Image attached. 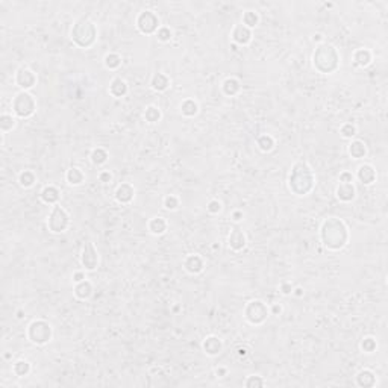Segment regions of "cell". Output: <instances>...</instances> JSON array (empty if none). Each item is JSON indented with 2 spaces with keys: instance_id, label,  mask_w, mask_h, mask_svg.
<instances>
[{
  "instance_id": "cell-1",
  "label": "cell",
  "mask_w": 388,
  "mask_h": 388,
  "mask_svg": "<svg viewBox=\"0 0 388 388\" xmlns=\"http://www.w3.org/2000/svg\"><path fill=\"white\" fill-rule=\"evenodd\" d=\"M320 240L323 246L329 250H341L347 246L350 240V231L349 226L345 220L338 217H329L322 223L320 227Z\"/></svg>"
},
{
  "instance_id": "cell-2",
  "label": "cell",
  "mask_w": 388,
  "mask_h": 388,
  "mask_svg": "<svg viewBox=\"0 0 388 388\" xmlns=\"http://www.w3.org/2000/svg\"><path fill=\"white\" fill-rule=\"evenodd\" d=\"M288 190L298 197H305L315 188V174L306 161L294 163L288 173Z\"/></svg>"
},
{
  "instance_id": "cell-3",
  "label": "cell",
  "mask_w": 388,
  "mask_h": 388,
  "mask_svg": "<svg viewBox=\"0 0 388 388\" xmlns=\"http://www.w3.org/2000/svg\"><path fill=\"white\" fill-rule=\"evenodd\" d=\"M312 65L322 75H332L341 65V56L332 44H320L312 55Z\"/></svg>"
},
{
  "instance_id": "cell-4",
  "label": "cell",
  "mask_w": 388,
  "mask_h": 388,
  "mask_svg": "<svg viewBox=\"0 0 388 388\" xmlns=\"http://www.w3.org/2000/svg\"><path fill=\"white\" fill-rule=\"evenodd\" d=\"M97 26L93 20H89L88 17H81L78 18L70 31V38L75 45H78L79 49H89L93 47L97 41Z\"/></svg>"
},
{
  "instance_id": "cell-5",
  "label": "cell",
  "mask_w": 388,
  "mask_h": 388,
  "mask_svg": "<svg viewBox=\"0 0 388 388\" xmlns=\"http://www.w3.org/2000/svg\"><path fill=\"white\" fill-rule=\"evenodd\" d=\"M37 111V100L29 91H20L12 99V112L18 119H31Z\"/></svg>"
},
{
  "instance_id": "cell-6",
  "label": "cell",
  "mask_w": 388,
  "mask_h": 388,
  "mask_svg": "<svg viewBox=\"0 0 388 388\" xmlns=\"http://www.w3.org/2000/svg\"><path fill=\"white\" fill-rule=\"evenodd\" d=\"M243 312H244V318L247 320V323L254 325V326H259V325L265 323L270 315V309H268L267 303L259 299L250 301L244 306Z\"/></svg>"
},
{
  "instance_id": "cell-7",
  "label": "cell",
  "mask_w": 388,
  "mask_h": 388,
  "mask_svg": "<svg viewBox=\"0 0 388 388\" xmlns=\"http://www.w3.org/2000/svg\"><path fill=\"white\" fill-rule=\"evenodd\" d=\"M26 335H28V338L32 341L34 345L44 346V345H47L49 341L52 340L53 329H52L49 322H45V320H34L28 326Z\"/></svg>"
},
{
  "instance_id": "cell-8",
  "label": "cell",
  "mask_w": 388,
  "mask_h": 388,
  "mask_svg": "<svg viewBox=\"0 0 388 388\" xmlns=\"http://www.w3.org/2000/svg\"><path fill=\"white\" fill-rule=\"evenodd\" d=\"M47 227L52 234H64L70 227V214L61 205H53L47 218Z\"/></svg>"
},
{
  "instance_id": "cell-9",
  "label": "cell",
  "mask_w": 388,
  "mask_h": 388,
  "mask_svg": "<svg viewBox=\"0 0 388 388\" xmlns=\"http://www.w3.org/2000/svg\"><path fill=\"white\" fill-rule=\"evenodd\" d=\"M135 25H136V29L144 35H156L158 29L161 28V25H159V17L153 11H149V9L138 14V17L135 20Z\"/></svg>"
},
{
  "instance_id": "cell-10",
  "label": "cell",
  "mask_w": 388,
  "mask_h": 388,
  "mask_svg": "<svg viewBox=\"0 0 388 388\" xmlns=\"http://www.w3.org/2000/svg\"><path fill=\"white\" fill-rule=\"evenodd\" d=\"M81 264L86 271H94L99 267V252L93 241H86L82 249Z\"/></svg>"
},
{
  "instance_id": "cell-11",
  "label": "cell",
  "mask_w": 388,
  "mask_h": 388,
  "mask_svg": "<svg viewBox=\"0 0 388 388\" xmlns=\"http://www.w3.org/2000/svg\"><path fill=\"white\" fill-rule=\"evenodd\" d=\"M14 81L21 91H29L37 85V75L28 67H20L15 73Z\"/></svg>"
},
{
  "instance_id": "cell-12",
  "label": "cell",
  "mask_w": 388,
  "mask_h": 388,
  "mask_svg": "<svg viewBox=\"0 0 388 388\" xmlns=\"http://www.w3.org/2000/svg\"><path fill=\"white\" fill-rule=\"evenodd\" d=\"M232 41L238 45H247L250 44V41H252L254 38V34H252V29H249L247 26H244L243 23H240V25H237L234 29H232Z\"/></svg>"
},
{
  "instance_id": "cell-13",
  "label": "cell",
  "mask_w": 388,
  "mask_h": 388,
  "mask_svg": "<svg viewBox=\"0 0 388 388\" xmlns=\"http://www.w3.org/2000/svg\"><path fill=\"white\" fill-rule=\"evenodd\" d=\"M202 349L208 356H217L223 350V341L217 335H210V337H207L203 340Z\"/></svg>"
},
{
  "instance_id": "cell-14",
  "label": "cell",
  "mask_w": 388,
  "mask_h": 388,
  "mask_svg": "<svg viewBox=\"0 0 388 388\" xmlns=\"http://www.w3.org/2000/svg\"><path fill=\"white\" fill-rule=\"evenodd\" d=\"M356 177L362 185H372L378 177L376 169L372 164H362V166L358 167Z\"/></svg>"
},
{
  "instance_id": "cell-15",
  "label": "cell",
  "mask_w": 388,
  "mask_h": 388,
  "mask_svg": "<svg viewBox=\"0 0 388 388\" xmlns=\"http://www.w3.org/2000/svg\"><path fill=\"white\" fill-rule=\"evenodd\" d=\"M114 197H116V200L122 205H128L133 200L135 197V188L132 184H129V182H125V184L119 185L116 193H114Z\"/></svg>"
},
{
  "instance_id": "cell-16",
  "label": "cell",
  "mask_w": 388,
  "mask_h": 388,
  "mask_svg": "<svg viewBox=\"0 0 388 388\" xmlns=\"http://www.w3.org/2000/svg\"><path fill=\"white\" fill-rule=\"evenodd\" d=\"M335 194H337V199L340 202H345V203H349L352 200H355L356 197V188L353 184H338L337 190H335Z\"/></svg>"
},
{
  "instance_id": "cell-17",
  "label": "cell",
  "mask_w": 388,
  "mask_h": 388,
  "mask_svg": "<svg viewBox=\"0 0 388 388\" xmlns=\"http://www.w3.org/2000/svg\"><path fill=\"white\" fill-rule=\"evenodd\" d=\"M129 86L128 82L122 78H114L109 84V94L116 99H122L128 94Z\"/></svg>"
},
{
  "instance_id": "cell-18",
  "label": "cell",
  "mask_w": 388,
  "mask_h": 388,
  "mask_svg": "<svg viewBox=\"0 0 388 388\" xmlns=\"http://www.w3.org/2000/svg\"><path fill=\"white\" fill-rule=\"evenodd\" d=\"M184 268L190 273V275H199L205 268V262L202 257L199 255H188L184 261Z\"/></svg>"
},
{
  "instance_id": "cell-19",
  "label": "cell",
  "mask_w": 388,
  "mask_h": 388,
  "mask_svg": "<svg viewBox=\"0 0 388 388\" xmlns=\"http://www.w3.org/2000/svg\"><path fill=\"white\" fill-rule=\"evenodd\" d=\"M227 244H229V247L234 252H240V250H243L247 244L246 234L241 229H234L229 235V240H227Z\"/></svg>"
},
{
  "instance_id": "cell-20",
  "label": "cell",
  "mask_w": 388,
  "mask_h": 388,
  "mask_svg": "<svg viewBox=\"0 0 388 388\" xmlns=\"http://www.w3.org/2000/svg\"><path fill=\"white\" fill-rule=\"evenodd\" d=\"M221 91L227 97H235L241 91V82L237 78H226L221 84Z\"/></svg>"
},
{
  "instance_id": "cell-21",
  "label": "cell",
  "mask_w": 388,
  "mask_h": 388,
  "mask_svg": "<svg viewBox=\"0 0 388 388\" xmlns=\"http://www.w3.org/2000/svg\"><path fill=\"white\" fill-rule=\"evenodd\" d=\"M170 84H172V81L166 73H155L150 81V88L153 91H156V93H164V91L169 89Z\"/></svg>"
},
{
  "instance_id": "cell-22",
  "label": "cell",
  "mask_w": 388,
  "mask_h": 388,
  "mask_svg": "<svg viewBox=\"0 0 388 388\" xmlns=\"http://www.w3.org/2000/svg\"><path fill=\"white\" fill-rule=\"evenodd\" d=\"M147 227H149V232H150L152 235L159 237V235H164V234L167 232L169 223H167V220H166L164 217H153V218L149 220Z\"/></svg>"
},
{
  "instance_id": "cell-23",
  "label": "cell",
  "mask_w": 388,
  "mask_h": 388,
  "mask_svg": "<svg viewBox=\"0 0 388 388\" xmlns=\"http://www.w3.org/2000/svg\"><path fill=\"white\" fill-rule=\"evenodd\" d=\"M40 197L44 203H47V205H58V202L61 199V191L55 185H45L41 190Z\"/></svg>"
},
{
  "instance_id": "cell-24",
  "label": "cell",
  "mask_w": 388,
  "mask_h": 388,
  "mask_svg": "<svg viewBox=\"0 0 388 388\" xmlns=\"http://www.w3.org/2000/svg\"><path fill=\"white\" fill-rule=\"evenodd\" d=\"M93 291H94L93 284H91L88 279L75 284V288H73V293H75V296H76L79 301H86V299H89L91 296H93Z\"/></svg>"
},
{
  "instance_id": "cell-25",
  "label": "cell",
  "mask_w": 388,
  "mask_h": 388,
  "mask_svg": "<svg viewBox=\"0 0 388 388\" xmlns=\"http://www.w3.org/2000/svg\"><path fill=\"white\" fill-rule=\"evenodd\" d=\"M356 385L361 388H372L376 385V375L370 369H362L356 375Z\"/></svg>"
},
{
  "instance_id": "cell-26",
  "label": "cell",
  "mask_w": 388,
  "mask_h": 388,
  "mask_svg": "<svg viewBox=\"0 0 388 388\" xmlns=\"http://www.w3.org/2000/svg\"><path fill=\"white\" fill-rule=\"evenodd\" d=\"M372 61H373V53L366 47L358 49V50L353 52V64L356 67H361V68L369 67L372 64Z\"/></svg>"
},
{
  "instance_id": "cell-27",
  "label": "cell",
  "mask_w": 388,
  "mask_h": 388,
  "mask_svg": "<svg viewBox=\"0 0 388 388\" xmlns=\"http://www.w3.org/2000/svg\"><path fill=\"white\" fill-rule=\"evenodd\" d=\"M65 179L70 185L73 187H79L85 182V173L79 169V167H70L65 173Z\"/></svg>"
},
{
  "instance_id": "cell-28",
  "label": "cell",
  "mask_w": 388,
  "mask_h": 388,
  "mask_svg": "<svg viewBox=\"0 0 388 388\" xmlns=\"http://www.w3.org/2000/svg\"><path fill=\"white\" fill-rule=\"evenodd\" d=\"M347 150H349V155L353 159H362V158H366V155H367V146H366V143L361 141V140H352Z\"/></svg>"
},
{
  "instance_id": "cell-29",
  "label": "cell",
  "mask_w": 388,
  "mask_h": 388,
  "mask_svg": "<svg viewBox=\"0 0 388 388\" xmlns=\"http://www.w3.org/2000/svg\"><path fill=\"white\" fill-rule=\"evenodd\" d=\"M180 112L185 117H194L199 112V103L194 99H185L180 103Z\"/></svg>"
},
{
  "instance_id": "cell-30",
  "label": "cell",
  "mask_w": 388,
  "mask_h": 388,
  "mask_svg": "<svg viewBox=\"0 0 388 388\" xmlns=\"http://www.w3.org/2000/svg\"><path fill=\"white\" fill-rule=\"evenodd\" d=\"M108 158H109V155H108V152H106L103 147H96V149H93V152H91V155H89L91 163H93V166H97V167L106 164V163H108Z\"/></svg>"
},
{
  "instance_id": "cell-31",
  "label": "cell",
  "mask_w": 388,
  "mask_h": 388,
  "mask_svg": "<svg viewBox=\"0 0 388 388\" xmlns=\"http://www.w3.org/2000/svg\"><path fill=\"white\" fill-rule=\"evenodd\" d=\"M37 182V176L32 170H23L18 174V184L23 188H32Z\"/></svg>"
},
{
  "instance_id": "cell-32",
  "label": "cell",
  "mask_w": 388,
  "mask_h": 388,
  "mask_svg": "<svg viewBox=\"0 0 388 388\" xmlns=\"http://www.w3.org/2000/svg\"><path fill=\"white\" fill-rule=\"evenodd\" d=\"M257 146L261 152L267 153V152H271L273 149H275V138H273L271 135L268 133H262L258 136V140H257Z\"/></svg>"
},
{
  "instance_id": "cell-33",
  "label": "cell",
  "mask_w": 388,
  "mask_h": 388,
  "mask_svg": "<svg viewBox=\"0 0 388 388\" xmlns=\"http://www.w3.org/2000/svg\"><path fill=\"white\" fill-rule=\"evenodd\" d=\"M31 370H32L31 362L26 361V359H20V361H17V362L14 364V367H12L14 375L18 376V378H25V376H28V375L31 373Z\"/></svg>"
},
{
  "instance_id": "cell-34",
  "label": "cell",
  "mask_w": 388,
  "mask_h": 388,
  "mask_svg": "<svg viewBox=\"0 0 388 388\" xmlns=\"http://www.w3.org/2000/svg\"><path fill=\"white\" fill-rule=\"evenodd\" d=\"M103 64L108 70H117V68L122 65V56L119 53H106L105 58H103Z\"/></svg>"
},
{
  "instance_id": "cell-35",
  "label": "cell",
  "mask_w": 388,
  "mask_h": 388,
  "mask_svg": "<svg viewBox=\"0 0 388 388\" xmlns=\"http://www.w3.org/2000/svg\"><path fill=\"white\" fill-rule=\"evenodd\" d=\"M144 119H146V122H149V123H158L159 120L163 119V112H161V109H159L158 106L150 105V106H147L146 111H144Z\"/></svg>"
},
{
  "instance_id": "cell-36",
  "label": "cell",
  "mask_w": 388,
  "mask_h": 388,
  "mask_svg": "<svg viewBox=\"0 0 388 388\" xmlns=\"http://www.w3.org/2000/svg\"><path fill=\"white\" fill-rule=\"evenodd\" d=\"M15 116H12V114H2V117H0V130H2V133H6L15 128Z\"/></svg>"
},
{
  "instance_id": "cell-37",
  "label": "cell",
  "mask_w": 388,
  "mask_h": 388,
  "mask_svg": "<svg viewBox=\"0 0 388 388\" xmlns=\"http://www.w3.org/2000/svg\"><path fill=\"white\" fill-rule=\"evenodd\" d=\"M259 23V14L257 11H246L243 15V25L247 26L249 29H254L258 26Z\"/></svg>"
},
{
  "instance_id": "cell-38",
  "label": "cell",
  "mask_w": 388,
  "mask_h": 388,
  "mask_svg": "<svg viewBox=\"0 0 388 388\" xmlns=\"http://www.w3.org/2000/svg\"><path fill=\"white\" fill-rule=\"evenodd\" d=\"M378 349V341L373 337H366L361 341V350L364 353H373Z\"/></svg>"
},
{
  "instance_id": "cell-39",
  "label": "cell",
  "mask_w": 388,
  "mask_h": 388,
  "mask_svg": "<svg viewBox=\"0 0 388 388\" xmlns=\"http://www.w3.org/2000/svg\"><path fill=\"white\" fill-rule=\"evenodd\" d=\"M356 132H358V129H356V126H355L353 123H345L343 126L340 128L341 136H343V138H346V140H352L353 136L356 135Z\"/></svg>"
},
{
  "instance_id": "cell-40",
  "label": "cell",
  "mask_w": 388,
  "mask_h": 388,
  "mask_svg": "<svg viewBox=\"0 0 388 388\" xmlns=\"http://www.w3.org/2000/svg\"><path fill=\"white\" fill-rule=\"evenodd\" d=\"M244 385H246L247 388H261V387L265 385V381H264L261 376H258V375H250V376L246 379Z\"/></svg>"
},
{
  "instance_id": "cell-41",
  "label": "cell",
  "mask_w": 388,
  "mask_h": 388,
  "mask_svg": "<svg viewBox=\"0 0 388 388\" xmlns=\"http://www.w3.org/2000/svg\"><path fill=\"white\" fill-rule=\"evenodd\" d=\"M179 203H180L179 197H176L173 194H169V196L164 197V208L167 211H176L179 208Z\"/></svg>"
},
{
  "instance_id": "cell-42",
  "label": "cell",
  "mask_w": 388,
  "mask_h": 388,
  "mask_svg": "<svg viewBox=\"0 0 388 388\" xmlns=\"http://www.w3.org/2000/svg\"><path fill=\"white\" fill-rule=\"evenodd\" d=\"M156 38H158V41H161V43H169L173 38V32H172L170 28L161 26L158 29V32H156Z\"/></svg>"
},
{
  "instance_id": "cell-43",
  "label": "cell",
  "mask_w": 388,
  "mask_h": 388,
  "mask_svg": "<svg viewBox=\"0 0 388 388\" xmlns=\"http://www.w3.org/2000/svg\"><path fill=\"white\" fill-rule=\"evenodd\" d=\"M221 202L218 200V199H213V200H210L208 202V205H207V210H208V213L210 214H218L220 211H221Z\"/></svg>"
},
{
  "instance_id": "cell-44",
  "label": "cell",
  "mask_w": 388,
  "mask_h": 388,
  "mask_svg": "<svg viewBox=\"0 0 388 388\" xmlns=\"http://www.w3.org/2000/svg\"><path fill=\"white\" fill-rule=\"evenodd\" d=\"M353 179H355V176H353L350 172H343V173H340V177H338L340 184H353Z\"/></svg>"
},
{
  "instance_id": "cell-45",
  "label": "cell",
  "mask_w": 388,
  "mask_h": 388,
  "mask_svg": "<svg viewBox=\"0 0 388 388\" xmlns=\"http://www.w3.org/2000/svg\"><path fill=\"white\" fill-rule=\"evenodd\" d=\"M99 180L103 182V184H108V182L112 180V173H111L109 170H103V172H100V173H99Z\"/></svg>"
},
{
  "instance_id": "cell-46",
  "label": "cell",
  "mask_w": 388,
  "mask_h": 388,
  "mask_svg": "<svg viewBox=\"0 0 388 388\" xmlns=\"http://www.w3.org/2000/svg\"><path fill=\"white\" fill-rule=\"evenodd\" d=\"M279 290H281V293L284 294V296H290V294H293V285H291V282H282L281 284V287H279Z\"/></svg>"
},
{
  "instance_id": "cell-47",
  "label": "cell",
  "mask_w": 388,
  "mask_h": 388,
  "mask_svg": "<svg viewBox=\"0 0 388 388\" xmlns=\"http://www.w3.org/2000/svg\"><path fill=\"white\" fill-rule=\"evenodd\" d=\"M268 309H270V314H271V315H281L282 311H284V308H282L281 303H273Z\"/></svg>"
},
{
  "instance_id": "cell-48",
  "label": "cell",
  "mask_w": 388,
  "mask_h": 388,
  "mask_svg": "<svg viewBox=\"0 0 388 388\" xmlns=\"http://www.w3.org/2000/svg\"><path fill=\"white\" fill-rule=\"evenodd\" d=\"M72 279H73V282H75V284L85 281V279H86V276H85V271H75V273H73V276H72Z\"/></svg>"
},
{
  "instance_id": "cell-49",
  "label": "cell",
  "mask_w": 388,
  "mask_h": 388,
  "mask_svg": "<svg viewBox=\"0 0 388 388\" xmlns=\"http://www.w3.org/2000/svg\"><path fill=\"white\" fill-rule=\"evenodd\" d=\"M243 218H244V214H243V211L237 210V211H234V213H232V220H234V221H241Z\"/></svg>"
},
{
  "instance_id": "cell-50",
  "label": "cell",
  "mask_w": 388,
  "mask_h": 388,
  "mask_svg": "<svg viewBox=\"0 0 388 388\" xmlns=\"http://www.w3.org/2000/svg\"><path fill=\"white\" fill-rule=\"evenodd\" d=\"M237 355H238V358H246V356H249V350L246 347H238Z\"/></svg>"
},
{
  "instance_id": "cell-51",
  "label": "cell",
  "mask_w": 388,
  "mask_h": 388,
  "mask_svg": "<svg viewBox=\"0 0 388 388\" xmlns=\"http://www.w3.org/2000/svg\"><path fill=\"white\" fill-rule=\"evenodd\" d=\"M293 294L298 296V298H302V296H303V288H296V290H293Z\"/></svg>"
},
{
  "instance_id": "cell-52",
  "label": "cell",
  "mask_w": 388,
  "mask_h": 388,
  "mask_svg": "<svg viewBox=\"0 0 388 388\" xmlns=\"http://www.w3.org/2000/svg\"><path fill=\"white\" fill-rule=\"evenodd\" d=\"M217 376H220V378H223V376H226V373H227V370L226 369H217Z\"/></svg>"
},
{
  "instance_id": "cell-53",
  "label": "cell",
  "mask_w": 388,
  "mask_h": 388,
  "mask_svg": "<svg viewBox=\"0 0 388 388\" xmlns=\"http://www.w3.org/2000/svg\"><path fill=\"white\" fill-rule=\"evenodd\" d=\"M312 40H314V41H322V40H323V35H322V34H315Z\"/></svg>"
},
{
  "instance_id": "cell-54",
  "label": "cell",
  "mask_w": 388,
  "mask_h": 388,
  "mask_svg": "<svg viewBox=\"0 0 388 388\" xmlns=\"http://www.w3.org/2000/svg\"><path fill=\"white\" fill-rule=\"evenodd\" d=\"M23 317H25V315H23V311L20 309V311L17 312V318H23Z\"/></svg>"
}]
</instances>
